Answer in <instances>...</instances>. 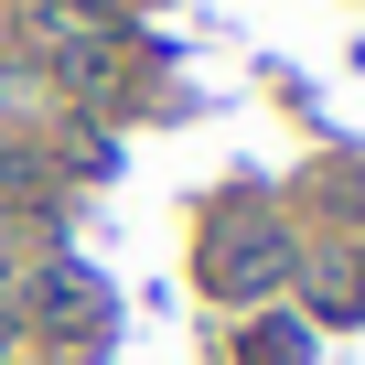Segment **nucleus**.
<instances>
[{
  "mask_svg": "<svg viewBox=\"0 0 365 365\" xmlns=\"http://www.w3.org/2000/svg\"><path fill=\"white\" fill-rule=\"evenodd\" d=\"M0 354H11V322H0Z\"/></svg>",
  "mask_w": 365,
  "mask_h": 365,
  "instance_id": "f257e3e1",
  "label": "nucleus"
}]
</instances>
